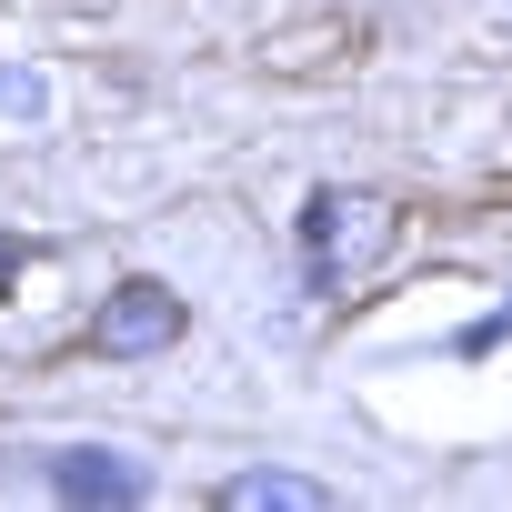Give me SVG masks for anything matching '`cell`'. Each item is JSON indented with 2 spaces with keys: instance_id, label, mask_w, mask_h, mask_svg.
Segmentation results:
<instances>
[{
  "instance_id": "5b68a950",
  "label": "cell",
  "mask_w": 512,
  "mask_h": 512,
  "mask_svg": "<svg viewBox=\"0 0 512 512\" xmlns=\"http://www.w3.org/2000/svg\"><path fill=\"white\" fill-rule=\"evenodd\" d=\"M21 262H31V241H11V231H0V292L21 282Z\"/></svg>"
},
{
  "instance_id": "277c9868",
  "label": "cell",
  "mask_w": 512,
  "mask_h": 512,
  "mask_svg": "<svg viewBox=\"0 0 512 512\" xmlns=\"http://www.w3.org/2000/svg\"><path fill=\"white\" fill-rule=\"evenodd\" d=\"M211 502H221V512H332V482H302V472H231Z\"/></svg>"
},
{
  "instance_id": "3957f363",
  "label": "cell",
  "mask_w": 512,
  "mask_h": 512,
  "mask_svg": "<svg viewBox=\"0 0 512 512\" xmlns=\"http://www.w3.org/2000/svg\"><path fill=\"white\" fill-rule=\"evenodd\" d=\"M51 492H61V502L131 512V502H151V472H131V462H111V452H51Z\"/></svg>"
},
{
  "instance_id": "6da1fadb",
  "label": "cell",
  "mask_w": 512,
  "mask_h": 512,
  "mask_svg": "<svg viewBox=\"0 0 512 512\" xmlns=\"http://www.w3.org/2000/svg\"><path fill=\"white\" fill-rule=\"evenodd\" d=\"M392 231H402V211L382 201V191H312L302 201V272H312V292H332L342 272H362V262H382V251H392Z\"/></svg>"
},
{
  "instance_id": "7a4b0ae2",
  "label": "cell",
  "mask_w": 512,
  "mask_h": 512,
  "mask_svg": "<svg viewBox=\"0 0 512 512\" xmlns=\"http://www.w3.org/2000/svg\"><path fill=\"white\" fill-rule=\"evenodd\" d=\"M181 292H161V282H121L101 312H91V352L101 362H141V352H171L181 342Z\"/></svg>"
}]
</instances>
